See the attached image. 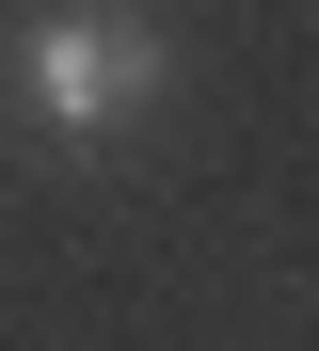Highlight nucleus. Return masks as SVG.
Returning a JSON list of instances; mask_svg holds the SVG:
<instances>
[{
  "instance_id": "nucleus-1",
  "label": "nucleus",
  "mask_w": 319,
  "mask_h": 351,
  "mask_svg": "<svg viewBox=\"0 0 319 351\" xmlns=\"http://www.w3.org/2000/svg\"><path fill=\"white\" fill-rule=\"evenodd\" d=\"M0 96H16L32 144H128L144 112L176 96V48L160 16H128V0H48V16H16V48H0Z\"/></svg>"
}]
</instances>
